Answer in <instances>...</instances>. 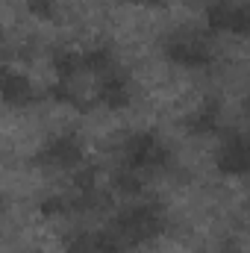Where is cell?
I'll return each instance as SVG.
<instances>
[{
    "mask_svg": "<svg viewBox=\"0 0 250 253\" xmlns=\"http://www.w3.org/2000/svg\"><path fill=\"white\" fill-rule=\"evenodd\" d=\"M112 230L126 242V248H135L141 242L156 239L165 230V218L156 203H135V206L121 209L112 218Z\"/></svg>",
    "mask_w": 250,
    "mask_h": 253,
    "instance_id": "obj_1",
    "label": "cell"
},
{
    "mask_svg": "<svg viewBox=\"0 0 250 253\" xmlns=\"http://www.w3.org/2000/svg\"><path fill=\"white\" fill-rule=\"evenodd\" d=\"M168 162V147L156 138V132L141 129L132 132L124 141V165L135 168V171H150Z\"/></svg>",
    "mask_w": 250,
    "mask_h": 253,
    "instance_id": "obj_2",
    "label": "cell"
},
{
    "mask_svg": "<svg viewBox=\"0 0 250 253\" xmlns=\"http://www.w3.org/2000/svg\"><path fill=\"white\" fill-rule=\"evenodd\" d=\"M162 50H165V59H171L174 65H183V68H206V65H212V50L197 33H174L162 44Z\"/></svg>",
    "mask_w": 250,
    "mask_h": 253,
    "instance_id": "obj_3",
    "label": "cell"
},
{
    "mask_svg": "<svg viewBox=\"0 0 250 253\" xmlns=\"http://www.w3.org/2000/svg\"><path fill=\"white\" fill-rule=\"evenodd\" d=\"M215 168L224 177H248L250 174V132H233L221 150L215 153Z\"/></svg>",
    "mask_w": 250,
    "mask_h": 253,
    "instance_id": "obj_4",
    "label": "cell"
},
{
    "mask_svg": "<svg viewBox=\"0 0 250 253\" xmlns=\"http://www.w3.org/2000/svg\"><path fill=\"white\" fill-rule=\"evenodd\" d=\"M80 159H83V141L74 132L50 138L36 156L39 165H53V168H74V165H80Z\"/></svg>",
    "mask_w": 250,
    "mask_h": 253,
    "instance_id": "obj_5",
    "label": "cell"
},
{
    "mask_svg": "<svg viewBox=\"0 0 250 253\" xmlns=\"http://www.w3.org/2000/svg\"><path fill=\"white\" fill-rule=\"evenodd\" d=\"M132 100V88H129V77L124 71H109L100 85H97V103L106 109H124Z\"/></svg>",
    "mask_w": 250,
    "mask_h": 253,
    "instance_id": "obj_6",
    "label": "cell"
},
{
    "mask_svg": "<svg viewBox=\"0 0 250 253\" xmlns=\"http://www.w3.org/2000/svg\"><path fill=\"white\" fill-rule=\"evenodd\" d=\"M3 100L12 109L30 106V103H36V88L24 74H15V71L3 68Z\"/></svg>",
    "mask_w": 250,
    "mask_h": 253,
    "instance_id": "obj_7",
    "label": "cell"
},
{
    "mask_svg": "<svg viewBox=\"0 0 250 253\" xmlns=\"http://www.w3.org/2000/svg\"><path fill=\"white\" fill-rule=\"evenodd\" d=\"M218 121H221V103L218 100H203V106L197 112H191L183 124L191 135H209V132L218 129Z\"/></svg>",
    "mask_w": 250,
    "mask_h": 253,
    "instance_id": "obj_8",
    "label": "cell"
},
{
    "mask_svg": "<svg viewBox=\"0 0 250 253\" xmlns=\"http://www.w3.org/2000/svg\"><path fill=\"white\" fill-rule=\"evenodd\" d=\"M50 62H53L56 77L71 83V77H74L77 71H83V53H77V50H68V47H59V50L53 53V59H50Z\"/></svg>",
    "mask_w": 250,
    "mask_h": 253,
    "instance_id": "obj_9",
    "label": "cell"
},
{
    "mask_svg": "<svg viewBox=\"0 0 250 253\" xmlns=\"http://www.w3.org/2000/svg\"><path fill=\"white\" fill-rule=\"evenodd\" d=\"M112 65H115V59H112V50L109 47H91V50L83 53V68L91 71V74L106 77L112 71Z\"/></svg>",
    "mask_w": 250,
    "mask_h": 253,
    "instance_id": "obj_10",
    "label": "cell"
},
{
    "mask_svg": "<svg viewBox=\"0 0 250 253\" xmlns=\"http://www.w3.org/2000/svg\"><path fill=\"white\" fill-rule=\"evenodd\" d=\"M112 186L121 191V194H138V191L144 189V180H141V171H135V168H118L115 174H112Z\"/></svg>",
    "mask_w": 250,
    "mask_h": 253,
    "instance_id": "obj_11",
    "label": "cell"
},
{
    "mask_svg": "<svg viewBox=\"0 0 250 253\" xmlns=\"http://www.w3.org/2000/svg\"><path fill=\"white\" fill-rule=\"evenodd\" d=\"M230 24H233V6L215 3L206 9V27L212 33H230Z\"/></svg>",
    "mask_w": 250,
    "mask_h": 253,
    "instance_id": "obj_12",
    "label": "cell"
},
{
    "mask_svg": "<svg viewBox=\"0 0 250 253\" xmlns=\"http://www.w3.org/2000/svg\"><path fill=\"white\" fill-rule=\"evenodd\" d=\"M65 253H94V233L91 230H74L62 239Z\"/></svg>",
    "mask_w": 250,
    "mask_h": 253,
    "instance_id": "obj_13",
    "label": "cell"
},
{
    "mask_svg": "<svg viewBox=\"0 0 250 253\" xmlns=\"http://www.w3.org/2000/svg\"><path fill=\"white\" fill-rule=\"evenodd\" d=\"M47 94H50V97H53L56 103H74V106L85 109V106H83V103L77 100V94L71 91V83H68V80H56V83H53V85L47 88Z\"/></svg>",
    "mask_w": 250,
    "mask_h": 253,
    "instance_id": "obj_14",
    "label": "cell"
},
{
    "mask_svg": "<svg viewBox=\"0 0 250 253\" xmlns=\"http://www.w3.org/2000/svg\"><path fill=\"white\" fill-rule=\"evenodd\" d=\"M230 33L250 39V6H236L233 9V24H230Z\"/></svg>",
    "mask_w": 250,
    "mask_h": 253,
    "instance_id": "obj_15",
    "label": "cell"
},
{
    "mask_svg": "<svg viewBox=\"0 0 250 253\" xmlns=\"http://www.w3.org/2000/svg\"><path fill=\"white\" fill-rule=\"evenodd\" d=\"M27 12L33 18H56V0H27Z\"/></svg>",
    "mask_w": 250,
    "mask_h": 253,
    "instance_id": "obj_16",
    "label": "cell"
},
{
    "mask_svg": "<svg viewBox=\"0 0 250 253\" xmlns=\"http://www.w3.org/2000/svg\"><path fill=\"white\" fill-rule=\"evenodd\" d=\"M68 209H71V203L62 200V197H47V200H42V206H39V212H42V215H47V218L65 215Z\"/></svg>",
    "mask_w": 250,
    "mask_h": 253,
    "instance_id": "obj_17",
    "label": "cell"
},
{
    "mask_svg": "<svg viewBox=\"0 0 250 253\" xmlns=\"http://www.w3.org/2000/svg\"><path fill=\"white\" fill-rule=\"evenodd\" d=\"M144 6H159V3H165V0H141Z\"/></svg>",
    "mask_w": 250,
    "mask_h": 253,
    "instance_id": "obj_18",
    "label": "cell"
},
{
    "mask_svg": "<svg viewBox=\"0 0 250 253\" xmlns=\"http://www.w3.org/2000/svg\"><path fill=\"white\" fill-rule=\"evenodd\" d=\"M129 3H141V0H129Z\"/></svg>",
    "mask_w": 250,
    "mask_h": 253,
    "instance_id": "obj_19",
    "label": "cell"
}]
</instances>
